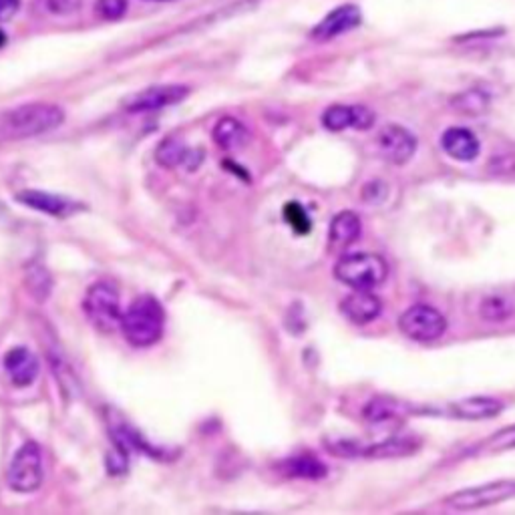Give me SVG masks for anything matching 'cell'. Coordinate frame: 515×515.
<instances>
[{
    "label": "cell",
    "instance_id": "obj_2",
    "mask_svg": "<svg viewBox=\"0 0 515 515\" xmlns=\"http://www.w3.org/2000/svg\"><path fill=\"white\" fill-rule=\"evenodd\" d=\"M119 328L129 345L137 349L153 347L163 336L165 310L155 296L141 294L125 308Z\"/></svg>",
    "mask_w": 515,
    "mask_h": 515
},
{
    "label": "cell",
    "instance_id": "obj_28",
    "mask_svg": "<svg viewBox=\"0 0 515 515\" xmlns=\"http://www.w3.org/2000/svg\"><path fill=\"white\" fill-rule=\"evenodd\" d=\"M127 11V0H97L95 15L103 21H119Z\"/></svg>",
    "mask_w": 515,
    "mask_h": 515
},
{
    "label": "cell",
    "instance_id": "obj_27",
    "mask_svg": "<svg viewBox=\"0 0 515 515\" xmlns=\"http://www.w3.org/2000/svg\"><path fill=\"white\" fill-rule=\"evenodd\" d=\"M27 288L37 300H41V302L47 300L51 294V288H53L51 274L43 266H31L27 270Z\"/></svg>",
    "mask_w": 515,
    "mask_h": 515
},
{
    "label": "cell",
    "instance_id": "obj_11",
    "mask_svg": "<svg viewBox=\"0 0 515 515\" xmlns=\"http://www.w3.org/2000/svg\"><path fill=\"white\" fill-rule=\"evenodd\" d=\"M361 9L355 5H342L334 11H330L314 29H312V39L318 43L332 41L340 35H345L361 25Z\"/></svg>",
    "mask_w": 515,
    "mask_h": 515
},
{
    "label": "cell",
    "instance_id": "obj_17",
    "mask_svg": "<svg viewBox=\"0 0 515 515\" xmlns=\"http://www.w3.org/2000/svg\"><path fill=\"white\" fill-rule=\"evenodd\" d=\"M361 232H363V224L355 212H340L330 222L328 244L336 252L347 250L361 238Z\"/></svg>",
    "mask_w": 515,
    "mask_h": 515
},
{
    "label": "cell",
    "instance_id": "obj_18",
    "mask_svg": "<svg viewBox=\"0 0 515 515\" xmlns=\"http://www.w3.org/2000/svg\"><path fill=\"white\" fill-rule=\"evenodd\" d=\"M421 443L413 437H391L373 445L365 447V457L369 459H393V457H407L419 451Z\"/></svg>",
    "mask_w": 515,
    "mask_h": 515
},
{
    "label": "cell",
    "instance_id": "obj_15",
    "mask_svg": "<svg viewBox=\"0 0 515 515\" xmlns=\"http://www.w3.org/2000/svg\"><path fill=\"white\" fill-rule=\"evenodd\" d=\"M449 415L463 421H483L497 417L503 411V401L495 397H467L449 405Z\"/></svg>",
    "mask_w": 515,
    "mask_h": 515
},
{
    "label": "cell",
    "instance_id": "obj_14",
    "mask_svg": "<svg viewBox=\"0 0 515 515\" xmlns=\"http://www.w3.org/2000/svg\"><path fill=\"white\" fill-rule=\"evenodd\" d=\"M5 371L11 383L19 389L31 387L39 377V359L25 347H15L5 357Z\"/></svg>",
    "mask_w": 515,
    "mask_h": 515
},
{
    "label": "cell",
    "instance_id": "obj_23",
    "mask_svg": "<svg viewBox=\"0 0 515 515\" xmlns=\"http://www.w3.org/2000/svg\"><path fill=\"white\" fill-rule=\"evenodd\" d=\"M190 155V149L186 147V143H182L178 137H167L163 139L157 149H155V159L161 167H178V165H186V159Z\"/></svg>",
    "mask_w": 515,
    "mask_h": 515
},
{
    "label": "cell",
    "instance_id": "obj_7",
    "mask_svg": "<svg viewBox=\"0 0 515 515\" xmlns=\"http://www.w3.org/2000/svg\"><path fill=\"white\" fill-rule=\"evenodd\" d=\"M399 328L415 342H433L445 334L447 320L437 308L429 304H415L401 314Z\"/></svg>",
    "mask_w": 515,
    "mask_h": 515
},
{
    "label": "cell",
    "instance_id": "obj_33",
    "mask_svg": "<svg viewBox=\"0 0 515 515\" xmlns=\"http://www.w3.org/2000/svg\"><path fill=\"white\" fill-rule=\"evenodd\" d=\"M385 196H387V188L381 182H371L363 188V200L369 204H377L385 200Z\"/></svg>",
    "mask_w": 515,
    "mask_h": 515
},
{
    "label": "cell",
    "instance_id": "obj_19",
    "mask_svg": "<svg viewBox=\"0 0 515 515\" xmlns=\"http://www.w3.org/2000/svg\"><path fill=\"white\" fill-rule=\"evenodd\" d=\"M278 469L286 475V477H292V479H322L326 477L328 469L322 461H318L316 457L312 455H296V457H290V459H284Z\"/></svg>",
    "mask_w": 515,
    "mask_h": 515
},
{
    "label": "cell",
    "instance_id": "obj_5",
    "mask_svg": "<svg viewBox=\"0 0 515 515\" xmlns=\"http://www.w3.org/2000/svg\"><path fill=\"white\" fill-rule=\"evenodd\" d=\"M83 310L89 322L101 332H113L121 326L123 312L119 294L107 282H97L87 290L83 298Z\"/></svg>",
    "mask_w": 515,
    "mask_h": 515
},
{
    "label": "cell",
    "instance_id": "obj_22",
    "mask_svg": "<svg viewBox=\"0 0 515 515\" xmlns=\"http://www.w3.org/2000/svg\"><path fill=\"white\" fill-rule=\"evenodd\" d=\"M511 449H515V425H507L497 433L489 435L485 441L471 447L467 455H491V453H501Z\"/></svg>",
    "mask_w": 515,
    "mask_h": 515
},
{
    "label": "cell",
    "instance_id": "obj_37",
    "mask_svg": "<svg viewBox=\"0 0 515 515\" xmlns=\"http://www.w3.org/2000/svg\"><path fill=\"white\" fill-rule=\"evenodd\" d=\"M157 3H167V0H157Z\"/></svg>",
    "mask_w": 515,
    "mask_h": 515
},
{
    "label": "cell",
    "instance_id": "obj_16",
    "mask_svg": "<svg viewBox=\"0 0 515 515\" xmlns=\"http://www.w3.org/2000/svg\"><path fill=\"white\" fill-rule=\"evenodd\" d=\"M441 147L451 159H457V161H473L481 151L479 139L475 137L473 131L465 127H449L441 135Z\"/></svg>",
    "mask_w": 515,
    "mask_h": 515
},
{
    "label": "cell",
    "instance_id": "obj_13",
    "mask_svg": "<svg viewBox=\"0 0 515 515\" xmlns=\"http://www.w3.org/2000/svg\"><path fill=\"white\" fill-rule=\"evenodd\" d=\"M383 302L371 290H355L340 302V312L349 322L365 326L379 318Z\"/></svg>",
    "mask_w": 515,
    "mask_h": 515
},
{
    "label": "cell",
    "instance_id": "obj_12",
    "mask_svg": "<svg viewBox=\"0 0 515 515\" xmlns=\"http://www.w3.org/2000/svg\"><path fill=\"white\" fill-rule=\"evenodd\" d=\"M427 413H437V411L435 409H423V407H417L409 401H399V399H393V397H375L363 409V417L369 423H375V425L407 419L411 415H427Z\"/></svg>",
    "mask_w": 515,
    "mask_h": 515
},
{
    "label": "cell",
    "instance_id": "obj_32",
    "mask_svg": "<svg viewBox=\"0 0 515 515\" xmlns=\"http://www.w3.org/2000/svg\"><path fill=\"white\" fill-rule=\"evenodd\" d=\"M353 111H355V123H353V129L357 131H367L375 125V113L365 107V105H353Z\"/></svg>",
    "mask_w": 515,
    "mask_h": 515
},
{
    "label": "cell",
    "instance_id": "obj_34",
    "mask_svg": "<svg viewBox=\"0 0 515 515\" xmlns=\"http://www.w3.org/2000/svg\"><path fill=\"white\" fill-rule=\"evenodd\" d=\"M21 9V0H0V23L11 21Z\"/></svg>",
    "mask_w": 515,
    "mask_h": 515
},
{
    "label": "cell",
    "instance_id": "obj_6",
    "mask_svg": "<svg viewBox=\"0 0 515 515\" xmlns=\"http://www.w3.org/2000/svg\"><path fill=\"white\" fill-rule=\"evenodd\" d=\"M43 479H45L43 451L37 443L29 441L15 453L9 465V471H7L9 487L17 493H33L43 485Z\"/></svg>",
    "mask_w": 515,
    "mask_h": 515
},
{
    "label": "cell",
    "instance_id": "obj_35",
    "mask_svg": "<svg viewBox=\"0 0 515 515\" xmlns=\"http://www.w3.org/2000/svg\"><path fill=\"white\" fill-rule=\"evenodd\" d=\"M5 43H7V35H5L3 31H0V49L5 47Z\"/></svg>",
    "mask_w": 515,
    "mask_h": 515
},
{
    "label": "cell",
    "instance_id": "obj_8",
    "mask_svg": "<svg viewBox=\"0 0 515 515\" xmlns=\"http://www.w3.org/2000/svg\"><path fill=\"white\" fill-rule=\"evenodd\" d=\"M381 157L391 165H405L417 151V139L401 125H387L377 137Z\"/></svg>",
    "mask_w": 515,
    "mask_h": 515
},
{
    "label": "cell",
    "instance_id": "obj_26",
    "mask_svg": "<svg viewBox=\"0 0 515 515\" xmlns=\"http://www.w3.org/2000/svg\"><path fill=\"white\" fill-rule=\"evenodd\" d=\"M353 123H355L353 105H332L322 113V125L334 133L353 129Z\"/></svg>",
    "mask_w": 515,
    "mask_h": 515
},
{
    "label": "cell",
    "instance_id": "obj_10",
    "mask_svg": "<svg viewBox=\"0 0 515 515\" xmlns=\"http://www.w3.org/2000/svg\"><path fill=\"white\" fill-rule=\"evenodd\" d=\"M15 200L31 210H37L41 214L53 216V218H71L79 212L85 210L83 204L69 200L65 196H57V194H49V192H41V190H25L19 192L15 196Z\"/></svg>",
    "mask_w": 515,
    "mask_h": 515
},
{
    "label": "cell",
    "instance_id": "obj_29",
    "mask_svg": "<svg viewBox=\"0 0 515 515\" xmlns=\"http://www.w3.org/2000/svg\"><path fill=\"white\" fill-rule=\"evenodd\" d=\"M284 216H286V222L298 232V234H306L310 230V220L306 216V212L302 210V206L298 204H288L286 210H284Z\"/></svg>",
    "mask_w": 515,
    "mask_h": 515
},
{
    "label": "cell",
    "instance_id": "obj_1",
    "mask_svg": "<svg viewBox=\"0 0 515 515\" xmlns=\"http://www.w3.org/2000/svg\"><path fill=\"white\" fill-rule=\"evenodd\" d=\"M65 111L53 103H27L11 111H0V143L39 137L61 127Z\"/></svg>",
    "mask_w": 515,
    "mask_h": 515
},
{
    "label": "cell",
    "instance_id": "obj_36",
    "mask_svg": "<svg viewBox=\"0 0 515 515\" xmlns=\"http://www.w3.org/2000/svg\"><path fill=\"white\" fill-rule=\"evenodd\" d=\"M0 214H5V206L3 204H0Z\"/></svg>",
    "mask_w": 515,
    "mask_h": 515
},
{
    "label": "cell",
    "instance_id": "obj_30",
    "mask_svg": "<svg viewBox=\"0 0 515 515\" xmlns=\"http://www.w3.org/2000/svg\"><path fill=\"white\" fill-rule=\"evenodd\" d=\"M47 9L57 17H71L83 9V0H47Z\"/></svg>",
    "mask_w": 515,
    "mask_h": 515
},
{
    "label": "cell",
    "instance_id": "obj_9",
    "mask_svg": "<svg viewBox=\"0 0 515 515\" xmlns=\"http://www.w3.org/2000/svg\"><path fill=\"white\" fill-rule=\"evenodd\" d=\"M188 95H190V87H186V85H155V87H149V89L133 95L125 103V109L129 113L157 111V109L184 101Z\"/></svg>",
    "mask_w": 515,
    "mask_h": 515
},
{
    "label": "cell",
    "instance_id": "obj_3",
    "mask_svg": "<svg viewBox=\"0 0 515 515\" xmlns=\"http://www.w3.org/2000/svg\"><path fill=\"white\" fill-rule=\"evenodd\" d=\"M334 276L353 290H373L387 280L389 266L377 254H349L334 264Z\"/></svg>",
    "mask_w": 515,
    "mask_h": 515
},
{
    "label": "cell",
    "instance_id": "obj_20",
    "mask_svg": "<svg viewBox=\"0 0 515 515\" xmlns=\"http://www.w3.org/2000/svg\"><path fill=\"white\" fill-rule=\"evenodd\" d=\"M214 141L226 151L240 149L248 141V129L242 121L234 117H224L214 127Z\"/></svg>",
    "mask_w": 515,
    "mask_h": 515
},
{
    "label": "cell",
    "instance_id": "obj_21",
    "mask_svg": "<svg viewBox=\"0 0 515 515\" xmlns=\"http://www.w3.org/2000/svg\"><path fill=\"white\" fill-rule=\"evenodd\" d=\"M449 105L459 113V115H469V117H479L487 113L489 109V95L481 89H469L463 93H457L451 97Z\"/></svg>",
    "mask_w": 515,
    "mask_h": 515
},
{
    "label": "cell",
    "instance_id": "obj_24",
    "mask_svg": "<svg viewBox=\"0 0 515 515\" xmlns=\"http://www.w3.org/2000/svg\"><path fill=\"white\" fill-rule=\"evenodd\" d=\"M515 314V304L507 296H487L479 306V316L487 322H505Z\"/></svg>",
    "mask_w": 515,
    "mask_h": 515
},
{
    "label": "cell",
    "instance_id": "obj_25",
    "mask_svg": "<svg viewBox=\"0 0 515 515\" xmlns=\"http://www.w3.org/2000/svg\"><path fill=\"white\" fill-rule=\"evenodd\" d=\"M47 359L51 363L55 379L61 383V389L75 395L79 391V383H77V377H75L73 369L69 367L67 359L57 349H47Z\"/></svg>",
    "mask_w": 515,
    "mask_h": 515
},
{
    "label": "cell",
    "instance_id": "obj_31",
    "mask_svg": "<svg viewBox=\"0 0 515 515\" xmlns=\"http://www.w3.org/2000/svg\"><path fill=\"white\" fill-rule=\"evenodd\" d=\"M489 171L493 176H511L515 174V155H497L489 161Z\"/></svg>",
    "mask_w": 515,
    "mask_h": 515
},
{
    "label": "cell",
    "instance_id": "obj_4",
    "mask_svg": "<svg viewBox=\"0 0 515 515\" xmlns=\"http://www.w3.org/2000/svg\"><path fill=\"white\" fill-rule=\"evenodd\" d=\"M509 499H515V479H499L465 487L447 495L443 503L453 511H477Z\"/></svg>",
    "mask_w": 515,
    "mask_h": 515
}]
</instances>
